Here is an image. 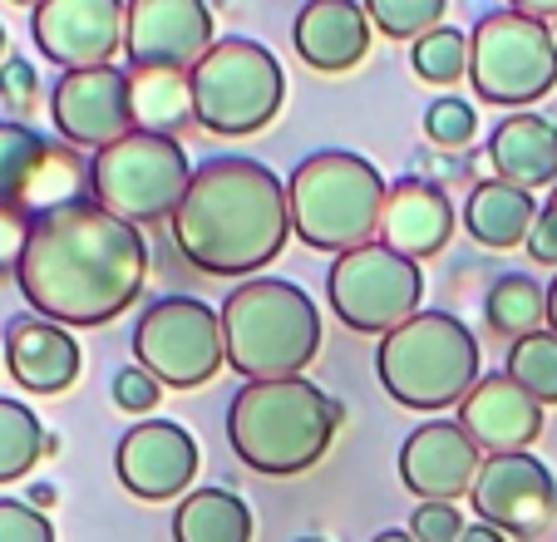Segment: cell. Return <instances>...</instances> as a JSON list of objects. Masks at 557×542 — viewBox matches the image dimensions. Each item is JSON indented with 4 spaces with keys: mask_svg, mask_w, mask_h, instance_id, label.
I'll list each match as a JSON object with an SVG mask.
<instances>
[{
    "mask_svg": "<svg viewBox=\"0 0 557 542\" xmlns=\"http://www.w3.org/2000/svg\"><path fill=\"white\" fill-rule=\"evenodd\" d=\"M173 542H252V508L227 489H198L173 508Z\"/></svg>",
    "mask_w": 557,
    "mask_h": 542,
    "instance_id": "484cf974",
    "label": "cell"
},
{
    "mask_svg": "<svg viewBox=\"0 0 557 542\" xmlns=\"http://www.w3.org/2000/svg\"><path fill=\"white\" fill-rule=\"evenodd\" d=\"M296 542H321V538H296Z\"/></svg>",
    "mask_w": 557,
    "mask_h": 542,
    "instance_id": "ee69618b",
    "label": "cell"
},
{
    "mask_svg": "<svg viewBox=\"0 0 557 542\" xmlns=\"http://www.w3.org/2000/svg\"><path fill=\"white\" fill-rule=\"evenodd\" d=\"M148 276V242L138 227L119 222L99 202L45 212L30 227V247L15 271L21 296L35 316L85 331L124 316Z\"/></svg>",
    "mask_w": 557,
    "mask_h": 542,
    "instance_id": "6da1fadb",
    "label": "cell"
},
{
    "mask_svg": "<svg viewBox=\"0 0 557 542\" xmlns=\"http://www.w3.org/2000/svg\"><path fill=\"white\" fill-rule=\"evenodd\" d=\"M45 448H50V439H45L35 409L21 405V399L0 395V483L30 473L35 464H40Z\"/></svg>",
    "mask_w": 557,
    "mask_h": 542,
    "instance_id": "83f0119b",
    "label": "cell"
},
{
    "mask_svg": "<svg viewBox=\"0 0 557 542\" xmlns=\"http://www.w3.org/2000/svg\"><path fill=\"white\" fill-rule=\"evenodd\" d=\"M479 341L473 331L449 311H420L400 325V331L380 335L375 350V375L385 395L405 409H449L463 405L473 385H479Z\"/></svg>",
    "mask_w": 557,
    "mask_h": 542,
    "instance_id": "8992f818",
    "label": "cell"
},
{
    "mask_svg": "<svg viewBox=\"0 0 557 542\" xmlns=\"http://www.w3.org/2000/svg\"><path fill=\"white\" fill-rule=\"evenodd\" d=\"M537 222V202L533 193L513 188L504 177H479L463 198V227L479 247L488 251H508V247H528Z\"/></svg>",
    "mask_w": 557,
    "mask_h": 542,
    "instance_id": "cb8c5ba5",
    "label": "cell"
},
{
    "mask_svg": "<svg viewBox=\"0 0 557 542\" xmlns=\"http://www.w3.org/2000/svg\"><path fill=\"white\" fill-rule=\"evenodd\" d=\"M124 30H128V5H119V0H40L30 11L35 45L64 74L114 64Z\"/></svg>",
    "mask_w": 557,
    "mask_h": 542,
    "instance_id": "5bb4252c",
    "label": "cell"
},
{
    "mask_svg": "<svg viewBox=\"0 0 557 542\" xmlns=\"http://www.w3.org/2000/svg\"><path fill=\"white\" fill-rule=\"evenodd\" d=\"M30 227L35 218L15 202H0V276H15L25 261V247H30Z\"/></svg>",
    "mask_w": 557,
    "mask_h": 542,
    "instance_id": "d6a6232c",
    "label": "cell"
},
{
    "mask_svg": "<svg viewBox=\"0 0 557 542\" xmlns=\"http://www.w3.org/2000/svg\"><path fill=\"white\" fill-rule=\"evenodd\" d=\"M326 301L350 331L389 335L410 316H420L424 276L414 261L395 257L385 242H370V247L336 257V267L326 276Z\"/></svg>",
    "mask_w": 557,
    "mask_h": 542,
    "instance_id": "8fae6325",
    "label": "cell"
},
{
    "mask_svg": "<svg viewBox=\"0 0 557 542\" xmlns=\"http://www.w3.org/2000/svg\"><path fill=\"white\" fill-rule=\"evenodd\" d=\"M473 513L504 538H537L557 518V479L533 454H494L473 479Z\"/></svg>",
    "mask_w": 557,
    "mask_h": 542,
    "instance_id": "4fadbf2b",
    "label": "cell"
},
{
    "mask_svg": "<svg viewBox=\"0 0 557 542\" xmlns=\"http://www.w3.org/2000/svg\"><path fill=\"white\" fill-rule=\"evenodd\" d=\"M89 158L79 148L54 144L21 119H0V202H15L30 218L85 202Z\"/></svg>",
    "mask_w": 557,
    "mask_h": 542,
    "instance_id": "7c38bea8",
    "label": "cell"
},
{
    "mask_svg": "<svg viewBox=\"0 0 557 542\" xmlns=\"http://www.w3.org/2000/svg\"><path fill=\"white\" fill-rule=\"evenodd\" d=\"M366 15L389 40H420L444 25V0H366Z\"/></svg>",
    "mask_w": 557,
    "mask_h": 542,
    "instance_id": "4dcf8cb0",
    "label": "cell"
},
{
    "mask_svg": "<svg viewBox=\"0 0 557 542\" xmlns=\"http://www.w3.org/2000/svg\"><path fill=\"white\" fill-rule=\"evenodd\" d=\"M212 45H218L212 40V11L202 0H134L128 5V70L188 74Z\"/></svg>",
    "mask_w": 557,
    "mask_h": 542,
    "instance_id": "2e32d148",
    "label": "cell"
},
{
    "mask_svg": "<svg viewBox=\"0 0 557 542\" xmlns=\"http://www.w3.org/2000/svg\"><path fill=\"white\" fill-rule=\"evenodd\" d=\"M0 542H54V528L30 503L0 498Z\"/></svg>",
    "mask_w": 557,
    "mask_h": 542,
    "instance_id": "836d02e7",
    "label": "cell"
},
{
    "mask_svg": "<svg viewBox=\"0 0 557 542\" xmlns=\"http://www.w3.org/2000/svg\"><path fill=\"white\" fill-rule=\"evenodd\" d=\"M163 399V385L148 375L144 366H124L114 375V405L119 409H134V415H148V409Z\"/></svg>",
    "mask_w": 557,
    "mask_h": 542,
    "instance_id": "d590c367",
    "label": "cell"
},
{
    "mask_svg": "<svg viewBox=\"0 0 557 542\" xmlns=\"http://www.w3.org/2000/svg\"><path fill=\"white\" fill-rule=\"evenodd\" d=\"M40 99V79H35V64L30 60H5L0 64V104H11L15 114Z\"/></svg>",
    "mask_w": 557,
    "mask_h": 542,
    "instance_id": "8d00e7d4",
    "label": "cell"
},
{
    "mask_svg": "<svg viewBox=\"0 0 557 542\" xmlns=\"http://www.w3.org/2000/svg\"><path fill=\"white\" fill-rule=\"evenodd\" d=\"M198 439L173 419H144L134 424L114 448V473L134 498L144 503H169L188 493L198 479Z\"/></svg>",
    "mask_w": 557,
    "mask_h": 542,
    "instance_id": "e0dca14e",
    "label": "cell"
},
{
    "mask_svg": "<svg viewBox=\"0 0 557 542\" xmlns=\"http://www.w3.org/2000/svg\"><path fill=\"white\" fill-rule=\"evenodd\" d=\"M0 54H5V25H0Z\"/></svg>",
    "mask_w": 557,
    "mask_h": 542,
    "instance_id": "7bdbcfd3",
    "label": "cell"
},
{
    "mask_svg": "<svg viewBox=\"0 0 557 542\" xmlns=\"http://www.w3.org/2000/svg\"><path fill=\"white\" fill-rule=\"evenodd\" d=\"M479 469H484L479 444L459 429V419H430L400 448V483L420 503L469 498Z\"/></svg>",
    "mask_w": 557,
    "mask_h": 542,
    "instance_id": "ac0fdd59",
    "label": "cell"
},
{
    "mask_svg": "<svg viewBox=\"0 0 557 542\" xmlns=\"http://www.w3.org/2000/svg\"><path fill=\"white\" fill-rule=\"evenodd\" d=\"M341 419H346L341 399L315 390L311 380H267L232 395L227 444L252 473L296 479L326 459Z\"/></svg>",
    "mask_w": 557,
    "mask_h": 542,
    "instance_id": "3957f363",
    "label": "cell"
},
{
    "mask_svg": "<svg viewBox=\"0 0 557 542\" xmlns=\"http://www.w3.org/2000/svg\"><path fill=\"white\" fill-rule=\"evenodd\" d=\"M469 84L484 104L528 114V104L553 95L557 84L553 25L528 15L523 5L488 11L469 35Z\"/></svg>",
    "mask_w": 557,
    "mask_h": 542,
    "instance_id": "9c48e42d",
    "label": "cell"
},
{
    "mask_svg": "<svg viewBox=\"0 0 557 542\" xmlns=\"http://www.w3.org/2000/svg\"><path fill=\"white\" fill-rule=\"evenodd\" d=\"M222 350L247 385L301 380L321 350V311L296 282L252 276L222 301Z\"/></svg>",
    "mask_w": 557,
    "mask_h": 542,
    "instance_id": "277c9868",
    "label": "cell"
},
{
    "mask_svg": "<svg viewBox=\"0 0 557 542\" xmlns=\"http://www.w3.org/2000/svg\"><path fill=\"white\" fill-rule=\"evenodd\" d=\"M50 119L70 148H95L104 153L124 134H134V109H128V70H70L54 79Z\"/></svg>",
    "mask_w": 557,
    "mask_h": 542,
    "instance_id": "9a60e30c",
    "label": "cell"
},
{
    "mask_svg": "<svg viewBox=\"0 0 557 542\" xmlns=\"http://www.w3.org/2000/svg\"><path fill=\"white\" fill-rule=\"evenodd\" d=\"M424 134H430L434 148H463L479 134V119H473V104L463 99H434L424 109Z\"/></svg>",
    "mask_w": 557,
    "mask_h": 542,
    "instance_id": "1f68e13d",
    "label": "cell"
},
{
    "mask_svg": "<svg viewBox=\"0 0 557 542\" xmlns=\"http://www.w3.org/2000/svg\"><path fill=\"white\" fill-rule=\"evenodd\" d=\"M134 355L163 390H198L227 366L222 316L198 296H158L134 325Z\"/></svg>",
    "mask_w": 557,
    "mask_h": 542,
    "instance_id": "30bf717a",
    "label": "cell"
},
{
    "mask_svg": "<svg viewBox=\"0 0 557 542\" xmlns=\"http://www.w3.org/2000/svg\"><path fill=\"white\" fill-rule=\"evenodd\" d=\"M553 40H557V21H553Z\"/></svg>",
    "mask_w": 557,
    "mask_h": 542,
    "instance_id": "f6af8a7d",
    "label": "cell"
},
{
    "mask_svg": "<svg viewBox=\"0 0 557 542\" xmlns=\"http://www.w3.org/2000/svg\"><path fill=\"white\" fill-rule=\"evenodd\" d=\"M454 237V208L444 198L440 183L430 177H400L385 198V218H380V242H385L395 257L414 261L440 257Z\"/></svg>",
    "mask_w": 557,
    "mask_h": 542,
    "instance_id": "44dd1931",
    "label": "cell"
},
{
    "mask_svg": "<svg viewBox=\"0 0 557 542\" xmlns=\"http://www.w3.org/2000/svg\"><path fill=\"white\" fill-rule=\"evenodd\" d=\"M484 316L508 345L528 341V335L547 331V286H537L523 271H508L488 286L484 296Z\"/></svg>",
    "mask_w": 557,
    "mask_h": 542,
    "instance_id": "4316f807",
    "label": "cell"
},
{
    "mask_svg": "<svg viewBox=\"0 0 557 542\" xmlns=\"http://www.w3.org/2000/svg\"><path fill=\"white\" fill-rule=\"evenodd\" d=\"M292 242L286 183L257 158H208L173 212V247L202 276H252Z\"/></svg>",
    "mask_w": 557,
    "mask_h": 542,
    "instance_id": "7a4b0ae2",
    "label": "cell"
},
{
    "mask_svg": "<svg viewBox=\"0 0 557 542\" xmlns=\"http://www.w3.org/2000/svg\"><path fill=\"white\" fill-rule=\"evenodd\" d=\"M459 542H508V538H504V532H498V528H488V522H479V518H473L469 528H463V538H459Z\"/></svg>",
    "mask_w": 557,
    "mask_h": 542,
    "instance_id": "f35d334b",
    "label": "cell"
},
{
    "mask_svg": "<svg viewBox=\"0 0 557 542\" xmlns=\"http://www.w3.org/2000/svg\"><path fill=\"white\" fill-rule=\"evenodd\" d=\"M488 163L523 193L557 188V124L543 114H508L488 138Z\"/></svg>",
    "mask_w": 557,
    "mask_h": 542,
    "instance_id": "603a6c76",
    "label": "cell"
},
{
    "mask_svg": "<svg viewBox=\"0 0 557 542\" xmlns=\"http://www.w3.org/2000/svg\"><path fill=\"white\" fill-rule=\"evenodd\" d=\"M128 109L138 134L178 138L198 124L193 114V84L178 70H128Z\"/></svg>",
    "mask_w": 557,
    "mask_h": 542,
    "instance_id": "d4e9b609",
    "label": "cell"
},
{
    "mask_svg": "<svg viewBox=\"0 0 557 542\" xmlns=\"http://www.w3.org/2000/svg\"><path fill=\"white\" fill-rule=\"evenodd\" d=\"M504 375L513 380L523 395H533L537 405H557V335L553 331H537L528 341L508 345V366Z\"/></svg>",
    "mask_w": 557,
    "mask_h": 542,
    "instance_id": "f1b7e54d",
    "label": "cell"
},
{
    "mask_svg": "<svg viewBox=\"0 0 557 542\" xmlns=\"http://www.w3.org/2000/svg\"><path fill=\"white\" fill-rule=\"evenodd\" d=\"M50 503H54V489H50V483H35V489H30V508H50Z\"/></svg>",
    "mask_w": 557,
    "mask_h": 542,
    "instance_id": "ab89813d",
    "label": "cell"
},
{
    "mask_svg": "<svg viewBox=\"0 0 557 542\" xmlns=\"http://www.w3.org/2000/svg\"><path fill=\"white\" fill-rule=\"evenodd\" d=\"M410 64L420 79L430 84H459L469 79V35L454 30V25H440V30L420 35L410 50Z\"/></svg>",
    "mask_w": 557,
    "mask_h": 542,
    "instance_id": "f546056e",
    "label": "cell"
},
{
    "mask_svg": "<svg viewBox=\"0 0 557 542\" xmlns=\"http://www.w3.org/2000/svg\"><path fill=\"white\" fill-rule=\"evenodd\" d=\"M370 15L360 0H306L296 11L292 45L315 74H346L370 50Z\"/></svg>",
    "mask_w": 557,
    "mask_h": 542,
    "instance_id": "7402d4cb",
    "label": "cell"
},
{
    "mask_svg": "<svg viewBox=\"0 0 557 542\" xmlns=\"http://www.w3.org/2000/svg\"><path fill=\"white\" fill-rule=\"evenodd\" d=\"M286 198H292V237H301L311 251L346 257L380 237L389 188L370 158L350 148H321L296 163Z\"/></svg>",
    "mask_w": 557,
    "mask_h": 542,
    "instance_id": "5b68a950",
    "label": "cell"
},
{
    "mask_svg": "<svg viewBox=\"0 0 557 542\" xmlns=\"http://www.w3.org/2000/svg\"><path fill=\"white\" fill-rule=\"evenodd\" d=\"M547 331L557 335V276H553V286H547Z\"/></svg>",
    "mask_w": 557,
    "mask_h": 542,
    "instance_id": "60d3db41",
    "label": "cell"
},
{
    "mask_svg": "<svg viewBox=\"0 0 557 542\" xmlns=\"http://www.w3.org/2000/svg\"><path fill=\"white\" fill-rule=\"evenodd\" d=\"M188 84L198 128H208L218 138H243L267 128L282 114L286 99V74L276 64V54L262 40H247V35L212 45L188 70Z\"/></svg>",
    "mask_w": 557,
    "mask_h": 542,
    "instance_id": "52a82bcc",
    "label": "cell"
},
{
    "mask_svg": "<svg viewBox=\"0 0 557 542\" xmlns=\"http://www.w3.org/2000/svg\"><path fill=\"white\" fill-rule=\"evenodd\" d=\"M528 257L543 261V267H557V188H553V198L537 208L533 237H528Z\"/></svg>",
    "mask_w": 557,
    "mask_h": 542,
    "instance_id": "74e56055",
    "label": "cell"
},
{
    "mask_svg": "<svg viewBox=\"0 0 557 542\" xmlns=\"http://www.w3.org/2000/svg\"><path fill=\"white\" fill-rule=\"evenodd\" d=\"M463 513L454 503H420L410 518V538L414 542H459L463 538Z\"/></svg>",
    "mask_w": 557,
    "mask_h": 542,
    "instance_id": "e575fe53",
    "label": "cell"
},
{
    "mask_svg": "<svg viewBox=\"0 0 557 542\" xmlns=\"http://www.w3.org/2000/svg\"><path fill=\"white\" fill-rule=\"evenodd\" d=\"M459 429L488 459H494V454H528V444L543 434V405H537L533 395H523V390L498 370V375H484L463 395Z\"/></svg>",
    "mask_w": 557,
    "mask_h": 542,
    "instance_id": "d6986e66",
    "label": "cell"
},
{
    "mask_svg": "<svg viewBox=\"0 0 557 542\" xmlns=\"http://www.w3.org/2000/svg\"><path fill=\"white\" fill-rule=\"evenodd\" d=\"M370 542H414V538H410V532H405V528H385V532H375V538H370Z\"/></svg>",
    "mask_w": 557,
    "mask_h": 542,
    "instance_id": "b9f144b4",
    "label": "cell"
},
{
    "mask_svg": "<svg viewBox=\"0 0 557 542\" xmlns=\"http://www.w3.org/2000/svg\"><path fill=\"white\" fill-rule=\"evenodd\" d=\"M5 366H11L15 385L30 395H64L79 380L85 350L64 325L30 311L11 316V325H5Z\"/></svg>",
    "mask_w": 557,
    "mask_h": 542,
    "instance_id": "ffe728a7",
    "label": "cell"
},
{
    "mask_svg": "<svg viewBox=\"0 0 557 542\" xmlns=\"http://www.w3.org/2000/svg\"><path fill=\"white\" fill-rule=\"evenodd\" d=\"M198 168L188 163L178 138L163 134H124L104 153L89 158V202L114 212L128 227L173 222L178 202L188 198V183Z\"/></svg>",
    "mask_w": 557,
    "mask_h": 542,
    "instance_id": "ba28073f",
    "label": "cell"
}]
</instances>
